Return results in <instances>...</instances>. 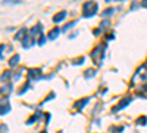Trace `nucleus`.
Here are the masks:
<instances>
[{"mask_svg": "<svg viewBox=\"0 0 147 133\" xmlns=\"http://www.w3.org/2000/svg\"><path fill=\"white\" fill-rule=\"evenodd\" d=\"M96 72H97L96 70H91V68H90V70H87V71L84 72V77H85V78H90V77L96 76Z\"/></svg>", "mask_w": 147, "mask_h": 133, "instance_id": "obj_16", "label": "nucleus"}, {"mask_svg": "<svg viewBox=\"0 0 147 133\" xmlns=\"http://www.w3.org/2000/svg\"><path fill=\"white\" fill-rule=\"evenodd\" d=\"M35 44V39L32 37V35H25V39L22 40V47L24 49H30L31 46Z\"/></svg>", "mask_w": 147, "mask_h": 133, "instance_id": "obj_6", "label": "nucleus"}, {"mask_svg": "<svg viewBox=\"0 0 147 133\" xmlns=\"http://www.w3.org/2000/svg\"><path fill=\"white\" fill-rule=\"evenodd\" d=\"M41 31H43V25H41V24H37L35 27L31 28V35H32L34 39H35V37H41V35H43Z\"/></svg>", "mask_w": 147, "mask_h": 133, "instance_id": "obj_7", "label": "nucleus"}, {"mask_svg": "<svg viewBox=\"0 0 147 133\" xmlns=\"http://www.w3.org/2000/svg\"><path fill=\"white\" fill-rule=\"evenodd\" d=\"M28 77L31 80H40V78H43V72L40 68H31L28 71Z\"/></svg>", "mask_w": 147, "mask_h": 133, "instance_id": "obj_4", "label": "nucleus"}, {"mask_svg": "<svg viewBox=\"0 0 147 133\" xmlns=\"http://www.w3.org/2000/svg\"><path fill=\"white\" fill-rule=\"evenodd\" d=\"M66 15H68V14H66L65 10L59 12V14H56V15L53 16V22H56V24H57V22H60V21H63V19L66 18Z\"/></svg>", "mask_w": 147, "mask_h": 133, "instance_id": "obj_10", "label": "nucleus"}, {"mask_svg": "<svg viewBox=\"0 0 147 133\" xmlns=\"http://www.w3.org/2000/svg\"><path fill=\"white\" fill-rule=\"evenodd\" d=\"M44 42H46V37H44V35H41V37L38 39V44H40V46H43V44H44Z\"/></svg>", "mask_w": 147, "mask_h": 133, "instance_id": "obj_25", "label": "nucleus"}, {"mask_svg": "<svg viewBox=\"0 0 147 133\" xmlns=\"http://www.w3.org/2000/svg\"><path fill=\"white\" fill-rule=\"evenodd\" d=\"M10 111V104H9V98L7 96H3L0 99V115H5Z\"/></svg>", "mask_w": 147, "mask_h": 133, "instance_id": "obj_3", "label": "nucleus"}, {"mask_svg": "<svg viewBox=\"0 0 147 133\" xmlns=\"http://www.w3.org/2000/svg\"><path fill=\"white\" fill-rule=\"evenodd\" d=\"M10 76H12V71H5L3 74H2V77H0V81H6Z\"/></svg>", "mask_w": 147, "mask_h": 133, "instance_id": "obj_18", "label": "nucleus"}, {"mask_svg": "<svg viewBox=\"0 0 147 133\" xmlns=\"http://www.w3.org/2000/svg\"><path fill=\"white\" fill-rule=\"evenodd\" d=\"M5 44H0V58H2V55H3V50H5Z\"/></svg>", "mask_w": 147, "mask_h": 133, "instance_id": "obj_27", "label": "nucleus"}, {"mask_svg": "<svg viewBox=\"0 0 147 133\" xmlns=\"http://www.w3.org/2000/svg\"><path fill=\"white\" fill-rule=\"evenodd\" d=\"M28 89H30V83H25V86H24V87H21V90L18 92V95H24V93H25Z\"/></svg>", "mask_w": 147, "mask_h": 133, "instance_id": "obj_21", "label": "nucleus"}, {"mask_svg": "<svg viewBox=\"0 0 147 133\" xmlns=\"http://www.w3.org/2000/svg\"><path fill=\"white\" fill-rule=\"evenodd\" d=\"M113 130V133H121L122 130H124V126H121V127H118V129H112Z\"/></svg>", "mask_w": 147, "mask_h": 133, "instance_id": "obj_26", "label": "nucleus"}, {"mask_svg": "<svg viewBox=\"0 0 147 133\" xmlns=\"http://www.w3.org/2000/svg\"><path fill=\"white\" fill-rule=\"evenodd\" d=\"M41 133H47V132H41Z\"/></svg>", "mask_w": 147, "mask_h": 133, "instance_id": "obj_29", "label": "nucleus"}, {"mask_svg": "<svg viewBox=\"0 0 147 133\" xmlns=\"http://www.w3.org/2000/svg\"><path fill=\"white\" fill-rule=\"evenodd\" d=\"M141 6H144V8H147V0H144V2H141Z\"/></svg>", "mask_w": 147, "mask_h": 133, "instance_id": "obj_28", "label": "nucleus"}, {"mask_svg": "<svg viewBox=\"0 0 147 133\" xmlns=\"http://www.w3.org/2000/svg\"><path fill=\"white\" fill-rule=\"evenodd\" d=\"M113 12H115V8H107V9H105V12H103L102 15L106 18V16H110V15L113 14Z\"/></svg>", "mask_w": 147, "mask_h": 133, "instance_id": "obj_17", "label": "nucleus"}, {"mask_svg": "<svg viewBox=\"0 0 147 133\" xmlns=\"http://www.w3.org/2000/svg\"><path fill=\"white\" fill-rule=\"evenodd\" d=\"M136 123H137L138 126H140V124H141V126H144V124L147 123V117H146V115H143V117H138V120H137Z\"/></svg>", "mask_w": 147, "mask_h": 133, "instance_id": "obj_20", "label": "nucleus"}, {"mask_svg": "<svg viewBox=\"0 0 147 133\" xmlns=\"http://www.w3.org/2000/svg\"><path fill=\"white\" fill-rule=\"evenodd\" d=\"M19 64V55L16 53V55H13V56H12L10 59H9V65L12 67V68H13V67H16Z\"/></svg>", "mask_w": 147, "mask_h": 133, "instance_id": "obj_13", "label": "nucleus"}, {"mask_svg": "<svg viewBox=\"0 0 147 133\" xmlns=\"http://www.w3.org/2000/svg\"><path fill=\"white\" fill-rule=\"evenodd\" d=\"M84 61H85L84 56H80V58H77V59H74L72 64H74V65H81V64H84Z\"/></svg>", "mask_w": 147, "mask_h": 133, "instance_id": "obj_19", "label": "nucleus"}, {"mask_svg": "<svg viewBox=\"0 0 147 133\" xmlns=\"http://www.w3.org/2000/svg\"><path fill=\"white\" fill-rule=\"evenodd\" d=\"M9 92H12V83H7V84H5V86L0 87V95L6 96Z\"/></svg>", "mask_w": 147, "mask_h": 133, "instance_id": "obj_11", "label": "nucleus"}, {"mask_svg": "<svg viewBox=\"0 0 147 133\" xmlns=\"http://www.w3.org/2000/svg\"><path fill=\"white\" fill-rule=\"evenodd\" d=\"M107 25H109V21H103V22L100 24V30H103V28H107Z\"/></svg>", "mask_w": 147, "mask_h": 133, "instance_id": "obj_23", "label": "nucleus"}, {"mask_svg": "<svg viewBox=\"0 0 147 133\" xmlns=\"http://www.w3.org/2000/svg\"><path fill=\"white\" fill-rule=\"evenodd\" d=\"M59 33H60V30H59V28L56 27V28H53V30H50V31H49L47 37L50 39V40H55V39L57 37V35H59Z\"/></svg>", "mask_w": 147, "mask_h": 133, "instance_id": "obj_12", "label": "nucleus"}, {"mask_svg": "<svg viewBox=\"0 0 147 133\" xmlns=\"http://www.w3.org/2000/svg\"><path fill=\"white\" fill-rule=\"evenodd\" d=\"M88 98H84V99H80V101H77L75 104H74V108H75V110H78V111H81L82 110V108L85 106V105H87L88 104Z\"/></svg>", "mask_w": 147, "mask_h": 133, "instance_id": "obj_8", "label": "nucleus"}, {"mask_svg": "<svg viewBox=\"0 0 147 133\" xmlns=\"http://www.w3.org/2000/svg\"><path fill=\"white\" fill-rule=\"evenodd\" d=\"M25 34H27V28H21L15 35V40H24L25 39Z\"/></svg>", "mask_w": 147, "mask_h": 133, "instance_id": "obj_14", "label": "nucleus"}, {"mask_svg": "<svg viewBox=\"0 0 147 133\" xmlns=\"http://www.w3.org/2000/svg\"><path fill=\"white\" fill-rule=\"evenodd\" d=\"M75 24H77V21H72V22H68V24H66V25L63 27V30L66 31V30H69V28H72L74 25H75Z\"/></svg>", "mask_w": 147, "mask_h": 133, "instance_id": "obj_22", "label": "nucleus"}, {"mask_svg": "<svg viewBox=\"0 0 147 133\" xmlns=\"http://www.w3.org/2000/svg\"><path fill=\"white\" fill-rule=\"evenodd\" d=\"M40 117H41V111H40V110H37V113H35V114H34V115H32L30 120H28L27 124H32V123H35V121H37V120H38Z\"/></svg>", "mask_w": 147, "mask_h": 133, "instance_id": "obj_15", "label": "nucleus"}, {"mask_svg": "<svg viewBox=\"0 0 147 133\" xmlns=\"http://www.w3.org/2000/svg\"><path fill=\"white\" fill-rule=\"evenodd\" d=\"M97 9H99V5L96 2H85L82 5V16L84 18H90L93 15H96Z\"/></svg>", "mask_w": 147, "mask_h": 133, "instance_id": "obj_2", "label": "nucleus"}, {"mask_svg": "<svg viewBox=\"0 0 147 133\" xmlns=\"http://www.w3.org/2000/svg\"><path fill=\"white\" fill-rule=\"evenodd\" d=\"M106 44L102 43L96 47V49L91 52V59H93V62L96 65H102V61H103V58H105V52H106Z\"/></svg>", "mask_w": 147, "mask_h": 133, "instance_id": "obj_1", "label": "nucleus"}, {"mask_svg": "<svg viewBox=\"0 0 147 133\" xmlns=\"http://www.w3.org/2000/svg\"><path fill=\"white\" fill-rule=\"evenodd\" d=\"M131 101H132V98H131V96H127V98H124V99H122L115 108H113V110H112V113H116V111H121V110H124V108L128 105V104H131Z\"/></svg>", "mask_w": 147, "mask_h": 133, "instance_id": "obj_5", "label": "nucleus"}, {"mask_svg": "<svg viewBox=\"0 0 147 133\" xmlns=\"http://www.w3.org/2000/svg\"><path fill=\"white\" fill-rule=\"evenodd\" d=\"M136 76H140L141 80H147V64H144L141 68L137 70V74Z\"/></svg>", "mask_w": 147, "mask_h": 133, "instance_id": "obj_9", "label": "nucleus"}, {"mask_svg": "<svg viewBox=\"0 0 147 133\" xmlns=\"http://www.w3.org/2000/svg\"><path fill=\"white\" fill-rule=\"evenodd\" d=\"M6 132H7V126L2 124V126H0V133H6Z\"/></svg>", "mask_w": 147, "mask_h": 133, "instance_id": "obj_24", "label": "nucleus"}]
</instances>
